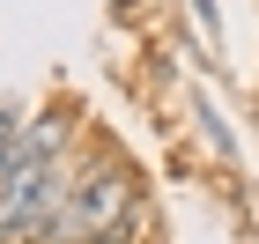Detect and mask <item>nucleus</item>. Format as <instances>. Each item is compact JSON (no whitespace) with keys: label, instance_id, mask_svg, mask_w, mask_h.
I'll use <instances>...</instances> for the list:
<instances>
[{"label":"nucleus","instance_id":"f257e3e1","mask_svg":"<svg viewBox=\"0 0 259 244\" xmlns=\"http://www.w3.org/2000/svg\"><path fill=\"white\" fill-rule=\"evenodd\" d=\"M119 207H126V185L111 178V170H89V178L67 192V207L45 222V244H89V237H104V229L119 222Z\"/></svg>","mask_w":259,"mask_h":244}]
</instances>
